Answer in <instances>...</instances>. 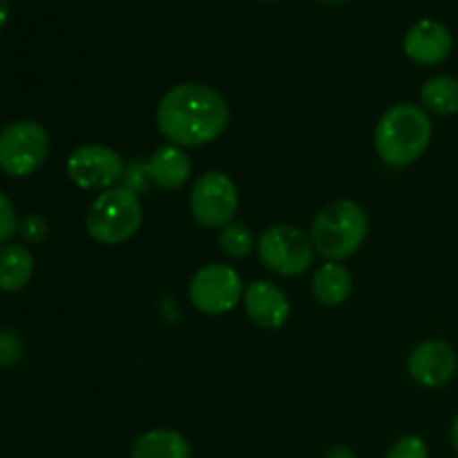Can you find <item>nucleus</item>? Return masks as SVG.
I'll return each mask as SVG.
<instances>
[{
	"instance_id": "13",
	"label": "nucleus",
	"mask_w": 458,
	"mask_h": 458,
	"mask_svg": "<svg viewBox=\"0 0 458 458\" xmlns=\"http://www.w3.org/2000/svg\"><path fill=\"white\" fill-rule=\"evenodd\" d=\"M146 168L152 186L161 191H177L191 179L192 173V164L183 148L173 146V143L157 148L146 161Z\"/></svg>"
},
{
	"instance_id": "12",
	"label": "nucleus",
	"mask_w": 458,
	"mask_h": 458,
	"mask_svg": "<svg viewBox=\"0 0 458 458\" xmlns=\"http://www.w3.org/2000/svg\"><path fill=\"white\" fill-rule=\"evenodd\" d=\"M244 309L250 320L262 329H280L291 313L286 295L267 280H255L249 284L244 291Z\"/></svg>"
},
{
	"instance_id": "14",
	"label": "nucleus",
	"mask_w": 458,
	"mask_h": 458,
	"mask_svg": "<svg viewBox=\"0 0 458 458\" xmlns=\"http://www.w3.org/2000/svg\"><path fill=\"white\" fill-rule=\"evenodd\" d=\"M353 280L352 273L340 262H327L313 273L311 291L313 298L325 307H340L352 295Z\"/></svg>"
},
{
	"instance_id": "25",
	"label": "nucleus",
	"mask_w": 458,
	"mask_h": 458,
	"mask_svg": "<svg viewBox=\"0 0 458 458\" xmlns=\"http://www.w3.org/2000/svg\"><path fill=\"white\" fill-rule=\"evenodd\" d=\"M7 21H9V3L7 0H0V30L7 25Z\"/></svg>"
},
{
	"instance_id": "1",
	"label": "nucleus",
	"mask_w": 458,
	"mask_h": 458,
	"mask_svg": "<svg viewBox=\"0 0 458 458\" xmlns=\"http://www.w3.org/2000/svg\"><path fill=\"white\" fill-rule=\"evenodd\" d=\"M226 125V101L208 85H174L161 97L157 107V128L179 148L208 146L222 137Z\"/></svg>"
},
{
	"instance_id": "21",
	"label": "nucleus",
	"mask_w": 458,
	"mask_h": 458,
	"mask_svg": "<svg viewBox=\"0 0 458 458\" xmlns=\"http://www.w3.org/2000/svg\"><path fill=\"white\" fill-rule=\"evenodd\" d=\"M22 340L13 331H0V367H12L21 362Z\"/></svg>"
},
{
	"instance_id": "26",
	"label": "nucleus",
	"mask_w": 458,
	"mask_h": 458,
	"mask_svg": "<svg viewBox=\"0 0 458 458\" xmlns=\"http://www.w3.org/2000/svg\"><path fill=\"white\" fill-rule=\"evenodd\" d=\"M452 445H454V450L458 454V414H456L454 423H452Z\"/></svg>"
},
{
	"instance_id": "28",
	"label": "nucleus",
	"mask_w": 458,
	"mask_h": 458,
	"mask_svg": "<svg viewBox=\"0 0 458 458\" xmlns=\"http://www.w3.org/2000/svg\"><path fill=\"white\" fill-rule=\"evenodd\" d=\"M267 3H276V0H267Z\"/></svg>"
},
{
	"instance_id": "22",
	"label": "nucleus",
	"mask_w": 458,
	"mask_h": 458,
	"mask_svg": "<svg viewBox=\"0 0 458 458\" xmlns=\"http://www.w3.org/2000/svg\"><path fill=\"white\" fill-rule=\"evenodd\" d=\"M385 458H428V445L420 437H403Z\"/></svg>"
},
{
	"instance_id": "7",
	"label": "nucleus",
	"mask_w": 458,
	"mask_h": 458,
	"mask_svg": "<svg viewBox=\"0 0 458 458\" xmlns=\"http://www.w3.org/2000/svg\"><path fill=\"white\" fill-rule=\"evenodd\" d=\"M188 295L192 307L206 316H224L244 298V286L235 268L226 264H206L192 276Z\"/></svg>"
},
{
	"instance_id": "23",
	"label": "nucleus",
	"mask_w": 458,
	"mask_h": 458,
	"mask_svg": "<svg viewBox=\"0 0 458 458\" xmlns=\"http://www.w3.org/2000/svg\"><path fill=\"white\" fill-rule=\"evenodd\" d=\"M18 233H21L22 240L30 242V244H40V242L49 235V224L47 219L40 217V215H27L21 222V226H18Z\"/></svg>"
},
{
	"instance_id": "10",
	"label": "nucleus",
	"mask_w": 458,
	"mask_h": 458,
	"mask_svg": "<svg viewBox=\"0 0 458 458\" xmlns=\"http://www.w3.org/2000/svg\"><path fill=\"white\" fill-rule=\"evenodd\" d=\"M456 353L441 340H425L410 353L407 369L419 385L429 389L443 387L456 374Z\"/></svg>"
},
{
	"instance_id": "3",
	"label": "nucleus",
	"mask_w": 458,
	"mask_h": 458,
	"mask_svg": "<svg viewBox=\"0 0 458 458\" xmlns=\"http://www.w3.org/2000/svg\"><path fill=\"white\" fill-rule=\"evenodd\" d=\"M367 231H369V219L356 201H331L313 219V249L327 262H340V259L352 258L365 244Z\"/></svg>"
},
{
	"instance_id": "18",
	"label": "nucleus",
	"mask_w": 458,
	"mask_h": 458,
	"mask_svg": "<svg viewBox=\"0 0 458 458\" xmlns=\"http://www.w3.org/2000/svg\"><path fill=\"white\" fill-rule=\"evenodd\" d=\"M219 246H222L224 253L233 259L249 258L250 250H253V235H250V228H246L244 224H228V226L222 228V233H219Z\"/></svg>"
},
{
	"instance_id": "4",
	"label": "nucleus",
	"mask_w": 458,
	"mask_h": 458,
	"mask_svg": "<svg viewBox=\"0 0 458 458\" xmlns=\"http://www.w3.org/2000/svg\"><path fill=\"white\" fill-rule=\"evenodd\" d=\"M141 199L125 186H114L97 195L85 215V228L94 242L106 246L130 240L141 226Z\"/></svg>"
},
{
	"instance_id": "8",
	"label": "nucleus",
	"mask_w": 458,
	"mask_h": 458,
	"mask_svg": "<svg viewBox=\"0 0 458 458\" xmlns=\"http://www.w3.org/2000/svg\"><path fill=\"white\" fill-rule=\"evenodd\" d=\"M240 206V195L228 174L219 170L204 173L191 191V213L204 228H226Z\"/></svg>"
},
{
	"instance_id": "20",
	"label": "nucleus",
	"mask_w": 458,
	"mask_h": 458,
	"mask_svg": "<svg viewBox=\"0 0 458 458\" xmlns=\"http://www.w3.org/2000/svg\"><path fill=\"white\" fill-rule=\"evenodd\" d=\"M18 226H21V222H18V215L12 199L4 192H0V244L12 240L18 233Z\"/></svg>"
},
{
	"instance_id": "6",
	"label": "nucleus",
	"mask_w": 458,
	"mask_h": 458,
	"mask_svg": "<svg viewBox=\"0 0 458 458\" xmlns=\"http://www.w3.org/2000/svg\"><path fill=\"white\" fill-rule=\"evenodd\" d=\"M258 255L268 271L284 277L302 276L313 264L311 237L289 224H276L267 228L258 240Z\"/></svg>"
},
{
	"instance_id": "27",
	"label": "nucleus",
	"mask_w": 458,
	"mask_h": 458,
	"mask_svg": "<svg viewBox=\"0 0 458 458\" xmlns=\"http://www.w3.org/2000/svg\"><path fill=\"white\" fill-rule=\"evenodd\" d=\"M325 3H343V0H325Z\"/></svg>"
},
{
	"instance_id": "9",
	"label": "nucleus",
	"mask_w": 458,
	"mask_h": 458,
	"mask_svg": "<svg viewBox=\"0 0 458 458\" xmlns=\"http://www.w3.org/2000/svg\"><path fill=\"white\" fill-rule=\"evenodd\" d=\"M65 173L74 186L83 191H107L123 179L125 161L114 148L101 143L81 146L67 157Z\"/></svg>"
},
{
	"instance_id": "5",
	"label": "nucleus",
	"mask_w": 458,
	"mask_h": 458,
	"mask_svg": "<svg viewBox=\"0 0 458 458\" xmlns=\"http://www.w3.org/2000/svg\"><path fill=\"white\" fill-rule=\"evenodd\" d=\"M49 134L36 121H13L0 130V170L9 177H30L49 155Z\"/></svg>"
},
{
	"instance_id": "2",
	"label": "nucleus",
	"mask_w": 458,
	"mask_h": 458,
	"mask_svg": "<svg viewBox=\"0 0 458 458\" xmlns=\"http://www.w3.org/2000/svg\"><path fill=\"white\" fill-rule=\"evenodd\" d=\"M432 141V121L428 110L414 103H398L380 116L374 146L380 159L392 168H403L423 157Z\"/></svg>"
},
{
	"instance_id": "17",
	"label": "nucleus",
	"mask_w": 458,
	"mask_h": 458,
	"mask_svg": "<svg viewBox=\"0 0 458 458\" xmlns=\"http://www.w3.org/2000/svg\"><path fill=\"white\" fill-rule=\"evenodd\" d=\"M420 103L434 114H456L458 112V81L454 76H434L420 88Z\"/></svg>"
},
{
	"instance_id": "15",
	"label": "nucleus",
	"mask_w": 458,
	"mask_h": 458,
	"mask_svg": "<svg viewBox=\"0 0 458 458\" xmlns=\"http://www.w3.org/2000/svg\"><path fill=\"white\" fill-rule=\"evenodd\" d=\"M132 458H191L186 438L173 429H150L132 443Z\"/></svg>"
},
{
	"instance_id": "19",
	"label": "nucleus",
	"mask_w": 458,
	"mask_h": 458,
	"mask_svg": "<svg viewBox=\"0 0 458 458\" xmlns=\"http://www.w3.org/2000/svg\"><path fill=\"white\" fill-rule=\"evenodd\" d=\"M121 186H125L128 191H132L134 195H143V192H148V188L152 186L150 177H148V168H146V161H141L137 157V159L128 161L125 164V173H123V179H121Z\"/></svg>"
},
{
	"instance_id": "16",
	"label": "nucleus",
	"mask_w": 458,
	"mask_h": 458,
	"mask_svg": "<svg viewBox=\"0 0 458 458\" xmlns=\"http://www.w3.org/2000/svg\"><path fill=\"white\" fill-rule=\"evenodd\" d=\"M34 276V255L18 244H4L0 249V291H21Z\"/></svg>"
},
{
	"instance_id": "11",
	"label": "nucleus",
	"mask_w": 458,
	"mask_h": 458,
	"mask_svg": "<svg viewBox=\"0 0 458 458\" xmlns=\"http://www.w3.org/2000/svg\"><path fill=\"white\" fill-rule=\"evenodd\" d=\"M403 49L419 65H438L450 54L452 34L438 21H419L405 34Z\"/></svg>"
},
{
	"instance_id": "24",
	"label": "nucleus",
	"mask_w": 458,
	"mask_h": 458,
	"mask_svg": "<svg viewBox=\"0 0 458 458\" xmlns=\"http://www.w3.org/2000/svg\"><path fill=\"white\" fill-rule=\"evenodd\" d=\"M325 458H356L352 447L347 445H334L329 452H327Z\"/></svg>"
}]
</instances>
